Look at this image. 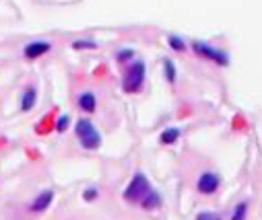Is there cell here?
<instances>
[{"label":"cell","instance_id":"cell-4","mask_svg":"<svg viewBox=\"0 0 262 220\" xmlns=\"http://www.w3.org/2000/svg\"><path fill=\"white\" fill-rule=\"evenodd\" d=\"M188 50H192L196 56H201V58H205V60H209V62H213L217 66H227L229 60H231V56L223 47L213 45L209 41H199V39H196V41H192V45Z\"/></svg>","mask_w":262,"mask_h":220},{"label":"cell","instance_id":"cell-2","mask_svg":"<svg viewBox=\"0 0 262 220\" xmlns=\"http://www.w3.org/2000/svg\"><path fill=\"white\" fill-rule=\"evenodd\" d=\"M75 136L85 151H97L101 146V132L89 117H81L75 121Z\"/></svg>","mask_w":262,"mask_h":220},{"label":"cell","instance_id":"cell-17","mask_svg":"<svg viewBox=\"0 0 262 220\" xmlns=\"http://www.w3.org/2000/svg\"><path fill=\"white\" fill-rule=\"evenodd\" d=\"M69 126H71V115L69 113H62L58 119H56V132L58 134H64L69 130Z\"/></svg>","mask_w":262,"mask_h":220},{"label":"cell","instance_id":"cell-14","mask_svg":"<svg viewBox=\"0 0 262 220\" xmlns=\"http://www.w3.org/2000/svg\"><path fill=\"white\" fill-rule=\"evenodd\" d=\"M167 45H169L173 52H186V50H188L186 39H184L182 35H178V33H169V35H167Z\"/></svg>","mask_w":262,"mask_h":220},{"label":"cell","instance_id":"cell-6","mask_svg":"<svg viewBox=\"0 0 262 220\" xmlns=\"http://www.w3.org/2000/svg\"><path fill=\"white\" fill-rule=\"evenodd\" d=\"M52 47H54V45H52V41H48V39H33V41H29V43L23 45V56H25L27 60H37V58L50 54Z\"/></svg>","mask_w":262,"mask_h":220},{"label":"cell","instance_id":"cell-15","mask_svg":"<svg viewBox=\"0 0 262 220\" xmlns=\"http://www.w3.org/2000/svg\"><path fill=\"white\" fill-rule=\"evenodd\" d=\"M133 60H135V50L133 47H122V50L116 52V62L118 64H126L128 66Z\"/></svg>","mask_w":262,"mask_h":220},{"label":"cell","instance_id":"cell-3","mask_svg":"<svg viewBox=\"0 0 262 220\" xmlns=\"http://www.w3.org/2000/svg\"><path fill=\"white\" fill-rule=\"evenodd\" d=\"M151 189H153V187H151V181L147 179V175H145L143 171H139V173L133 175L130 183L126 185L122 198H124V202H128V204H137V206H139L141 200H143Z\"/></svg>","mask_w":262,"mask_h":220},{"label":"cell","instance_id":"cell-5","mask_svg":"<svg viewBox=\"0 0 262 220\" xmlns=\"http://www.w3.org/2000/svg\"><path fill=\"white\" fill-rule=\"evenodd\" d=\"M221 187V175L215 171H205L196 179V189H199L203 195H213L217 189Z\"/></svg>","mask_w":262,"mask_h":220},{"label":"cell","instance_id":"cell-7","mask_svg":"<svg viewBox=\"0 0 262 220\" xmlns=\"http://www.w3.org/2000/svg\"><path fill=\"white\" fill-rule=\"evenodd\" d=\"M54 198H56L54 189H41V191L31 200V204H29V212H31V214H43V212L52 206Z\"/></svg>","mask_w":262,"mask_h":220},{"label":"cell","instance_id":"cell-10","mask_svg":"<svg viewBox=\"0 0 262 220\" xmlns=\"http://www.w3.org/2000/svg\"><path fill=\"white\" fill-rule=\"evenodd\" d=\"M143 210H147V212H153V210H159L161 206H163V198H161V193L157 191V189H151L143 200H141V204H139Z\"/></svg>","mask_w":262,"mask_h":220},{"label":"cell","instance_id":"cell-1","mask_svg":"<svg viewBox=\"0 0 262 220\" xmlns=\"http://www.w3.org/2000/svg\"><path fill=\"white\" fill-rule=\"evenodd\" d=\"M145 79H147V66L143 60H133L122 75V91L128 95L141 93L145 87Z\"/></svg>","mask_w":262,"mask_h":220},{"label":"cell","instance_id":"cell-8","mask_svg":"<svg viewBox=\"0 0 262 220\" xmlns=\"http://www.w3.org/2000/svg\"><path fill=\"white\" fill-rule=\"evenodd\" d=\"M35 103H37V87L35 85H27L23 89L21 97H19V111L27 113V111H31L35 107Z\"/></svg>","mask_w":262,"mask_h":220},{"label":"cell","instance_id":"cell-11","mask_svg":"<svg viewBox=\"0 0 262 220\" xmlns=\"http://www.w3.org/2000/svg\"><path fill=\"white\" fill-rule=\"evenodd\" d=\"M182 136V130L180 128H165L161 134H159V142L163 146H169V144H176Z\"/></svg>","mask_w":262,"mask_h":220},{"label":"cell","instance_id":"cell-12","mask_svg":"<svg viewBox=\"0 0 262 220\" xmlns=\"http://www.w3.org/2000/svg\"><path fill=\"white\" fill-rule=\"evenodd\" d=\"M248 212H250V200H242L233 206V212H231V220H246L248 218Z\"/></svg>","mask_w":262,"mask_h":220},{"label":"cell","instance_id":"cell-19","mask_svg":"<svg viewBox=\"0 0 262 220\" xmlns=\"http://www.w3.org/2000/svg\"><path fill=\"white\" fill-rule=\"evenodd\" d=\"M194 220H223V214L213 212V210H203V212L196 214V218H194Z\"/></svg>","mask_w":262,"mask_h":220},{"label":"cell","instance_id":"cell-13","mask_svg":"<svg viewBox=\"0 0 262 220\" xmlns=\"http://www.w3.org/2000/svg\"><path fill=\"white\" fill-rule=\"evenodd\" d=\"M163 77L169 85H176V79H178V68H176V62L173 60H163Z\"/></svg>","mask_w":262,"mask_h":220},{"label":"cell","instance_id":"cell-18","mask_svg":"<svg viewBox=\"0 0 262 220\" xmlns=\"http://www.w3.org/2000/svg\"><path fill=\"white\" fill-rule=\"evenodd\" d=\"M99 193H101V191H99L97 185H89V187L83 189V200H85V202H95V200L99 198Z\"/></svg>","mask_w":262,"mask_h":220},{"label":"cell","instance_id":"cell-16","mask_svg":"<svg viewBox=\"0 0 262 220\" xmlns=\"http://www.w3.org/2000/svg\"><path fill=\"white\" fill-rule=\"evenodd\" d=\"M73 47L75 50H97L99 43L95 39H91V37H79V39L73 41Z\"/></svg>","mask_w":262,"mask_h":220},{"label":"cell","instance_id":"cell-9","mask_svg":"<svg viewBox=\"0 0 262 220\" xmlns=\"http://www.w3.org/2000/svg\"><path fill=\"white\" fill-rule=\"evenodd\" d=\"M77 107L83 111V113H95L97 109V95L93 91H83L79 93L77 97Z\"/></svg>","mask_w":262,"mask_h":220}]
</instances>
